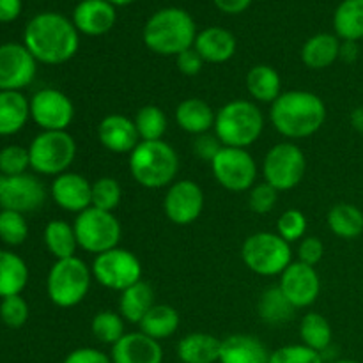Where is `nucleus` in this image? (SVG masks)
I'll return each instance as SVG.
<instances>
[{"mask_svg":"<svg viewBox=\"0 0 363 363\" xmlns=\"http://www.w3.org/2000/svg\"><path fill=\"white\" fill-rule=\"evenodd\" d=\"M92 269L80 257L59 259L53 262L46 279L50 301L60 308L80 305L87 298L92 284Z\"/></svg>","mask_w":363,"mask_h":363,"instance_id":"nucleus-6","label":"nucleus"},{"mask_svg":"<svg viewBox=\"0 0 363 363\" xmlns=\"http://www.w3.org/2000/svg\"><path fill=\"white\" fill-rule=\"evenodd\" d=\"M222 340L211 333L194 332L184 335L177 344L181 363H218Z\"/></svg>","mask_w":363,"mask_h":363,"instance_id":"nucleus-25","label":"nucleus"},{"mask_svg":"<svg viewBox=\"0 0 363 363\" xmlns=\"http://www.w3.org/2000/svg\"><path fill=\"white\" fill-rule=\"evenodd\" d=\"M91 332L101 344L113 346L126 335V321L117 312L101 311L92 318Z\"/></svg>","mask_w":363,"mask_h":363,"instance_id":"nucleus-38","label":"nucleus"},{"mask_svg":"<svg viewBox=\"0 0 363 363\" xmlns=\"http://www.w3.org/2000/svg\"><path fill=\"white\" fill-rule=\"evenodd\" d=\"M50 195L60 209L82 213L92 206V183L77 172H64L53 179Z\"/></svg>","mask_w":363,"mask_h":363,"instance_id":"nucleus-18","label":"nucleus"},{"mask_svg":"<svg viewBox=\"0 0 363 363\" xmlns=\"http://www.w3.org/2000/svg\"><path fill=\"white\" fill-rule=\"evenodd\" d=\"M222 147H223L222 142H220L218 137H216L215 133H211V131L195 137L194 151L195 155H197L201 160H204V162L211 163Z\"/></svg>","mask_w":363,"mask_h":363,"instance_id":"nucleus-47","label":"nucleus"},{"mask_svg":"<svg viewBox=\"0 0 363 363\" xmlns=\"http://www.w3.org/2000/svg\"><path fill=\"white\" fill-rule=\"evenodd\" d=\"M279 194L280 191L273 188L272 184L266 183V181L264 183H257L248 191V206L257 215H266V213L273 211V208L277 206Z\"/></svg>","mask_w":363,"mask_h":363,"instance_id":"nucleus-45","label":"nucleus"},{"mask_svg":"<svg viewBox=\"0 0 363 363\" xmlns=\"http://www.w3.org/2000/svg\"><path fill=\"white\" fill-rule=\"evenodd\" d=\"M300 337L303 346L325 354V351L332 346L333 332L325 315L319 312H308L300 323Z\"/></svg>","mask_w":363,"mask_h":363,"instance_id":"nucleus-36","label":"nucleus"},{"mask_svg":"<svg viewBox=\"0 0 363 363\" xmlns=\"http://www.w3.org/2000/svg\"><path fill=\"white\" fill-rule=\"evenodd\" d=\"M194 48L204 62L223 64L236 53L238 41L233 32L222 27H208L195 38Z\"/></svg>","mask_w":363,"mask_h":363,"instance_id":"nucleus-23","label":"nucleus"},{"mask_svg":"<svg viewBox=\"0 0 363 363\" xmlns=\"http://www.w3.org/2000/svg\"><path fill=\"white\" fill-rule=\"evenodd\" d=\"M133 123L137 126L140 142H155L163 140L169 128V119L165 112L156 105H145L137 110L133 117Z\"/></svg>","mask_w":363,"mask_h":363,"instance_id":"nucleus-37","label":"nucleus"},{"mask_svg":"<svg viewBox=\"0 0 363 363\" xmlns=\"http://www.w3.org/2000/svg\"><path fill=\"white\" fill-rule=\"evenodd\" d=\"M0 319L9 328H21L28 319V303L21 294L2 298L0 301Z\"/></svg>","mask_w":363,"mask_h":363,"instance_id":"nucleus-44","label":"nucleus"},{"mask_svg":"<svg viewBox=\"0 0 363 363\" xmlns=\"http://www.w3.org/2000/svg\"><path fill=\"white\" fill-rule=\"evenodd\" d=\"M110 358L112 363H163V347L145 333L130 332L113 344Z\"/></svg>","mask_w":363,"mask_h":363,"instance_id":"nucleus-20","label":"nucleus"},{"mask_svg":"<svg viewBox=\"0 0 363 363\" xmlns=\"http://www.w3.org/2000/svg\"><path fill=\"white\" fill-rule=\"evenodd\" d=\"M98 138L106 151L116 155H130L140 144L133 119L123 113H110L103 117L98 126Z\"/></svg>","mask_w":363,"mask_h":363,"instance_id":"nucleus-19","label":"nucleus"},{"mask_svg":"<svg viewBox=\"0 0 363 363\" xmlns=\"http://www.w3.org/2000/svg\"><path fill=\"white\" fill-rule=\"evenodd\" d=\"M28 101L30 119L41 128V131H67L69 124L73 123V101L59 89H41Z\"/></svg>","mask_w":363,"mask_h":363,"instance_id":"nucleus-13","label":"nucleus"},{"mask_svg":"<svg viewBox=\"0 0 363 363\" xmlns=\"http://www.w3.org/2000/svg\"><path fill=\"white\" fill-rule=\"evenodd\" d=\"M335 35L342 41L363 39V0H344L333 14Z\"/></svg>","mask_w":363,"mask_h":363,"instance_id":"nucleus-31","label":"nucleus"},{"mask_svg":"<svg viewBox=\"0 0 363 363\" xmlns=\"http://www.w3.org/2000/svg\"><path fill=\"white\" fill-rule=\"evenodd\" d=\"M358 57H360V46L357 41H342L340 43V53L339 59L344 60L347 64L357 62Z\"/></svg>","mask_w":363,"mask_h":363,"instance_id":"nucleus-52","label":"nucleus"},{"mask_svg":"<svg viewBox=\"0 0 363 363\" xmlns=\"http://www.w3.org/2000/svg\"><path fill=\"white\" fill-rule=\"evenodd\" d=\"M45 245L55 261L74 257L78 241L73 223L66 220H50L45 227Z\"/></svg>","mask_w":363,"mask_h":363,"instance_id":"nucleus-35","label":"nucleus"},{"mask_svg":"<svg viewBox=\"0 0 363 363\" xmlns=\"http://www.w3.org/2000/svg\"><path fill=\"white\" fill-rule=\"evenodd\" d=\"M325 257V243L318 236H305L298 245V261L308 266H318Z\"/></svg>","mask_w":363,"mask_h":363,"instance_id":"nucleus-46","label":"nucleus"},{"mask_svg":"<svg viewBox=\"0 0 363 363\" xmlns=\"http://www.w3.org/2000/svg\"><path fill=\"white\" fill-rule=\"evenodd\" d=\"M30 169L28 147L21 145H6L0 149V174L4 176H21Z\"/></svg>","mask_w":363,"mask_h":363,"instance_id":"nucleus-42","label":"nucleus"},{"mask_svg":"<svg viewBox=\"0 0 363 363\" xmlns=\"http://www.w3.org/2000/svg\"><path fill=\"white\" fill-rule=\"evenodd\" d=\"M277 234L287 243L301 241L307 234V216L300 209H287L277 220Z\"/></svg>","mask_w":363,"mask_h":363,"instance_id":"nucleus-41","label":"nucleus"},{"mask_svg":"<svg viewBox=\"0 0 363 363\" xmlns=\"http://www.w3.org/2000/svg\"><path fill=\"white\" fill-rule=\"evenodd\" d=\"M23 45L38 62L59 66L77 55L80 32L64 14L39 13L25 27Z\"/></svg>","mask_w":363,"mask_h":363,"instance_id":"nucleus-1","label":"nucleus"},{"mask_svg":"<svg viewBox=\"0 0 363 363\" xmlns=\"http://www.w3.org/2000/svg\"><path fill=\"white\" fill-rule=\"evenodd\" d=\"M62 363H112V358L96 347H78L71 351Z\"/></svg>","mask_w":363,"mask_h":363,"instance_id":"nucleus-48","label":"nucleus"},{"mask_svg":"<svg viewBox=\"0 0 363 363\" xmlns=\"http://www.w3.org/2000/svg\"><path fill=\"white\" fill-rule=\"evenodd\" d=\"M326 222L330 230L342 240H354L363 234V211L354 204H335L328 211Z\"/></svg>","mask_w":363,"mask_h":363,"instance_id":"nucleus-32","label":"nucleus"},{"mask_svg":"<svg viewBox=\"0 0 363 363\" xmlns=\"http://www.w3.org/2000/svg\"><path fill=\"white\" fill-rule=\"evenodd\" d=\"M211 170L220 186L234 194L250 191L257 179V163L248 149L223 145L211 162Z\"/></svg>","mask_w":363,"mask_h":363,"instance_id":"nucleus-12","label":"nucleus"},{"mask_svg":"<svg viewBox=\"0 0 363 363\" xmlns=\"http://www.w3.org/2000/svg\"><path fill=\"white\" fill-rule=\"evenodd\" d=\"M351 126H353L354 131H358V133L363 135V105L362 106H357V108L351 112Z\"/></svg>","mask_w":363,"mask_h":363,"instance_id":"nucleus-53","label":"nucleus"},{"mask_svg":"<svg viewBox=\"0 0 363 363\" xmlns=\"http://www.w3.org/2000/svg\"><path fill=\"white\" fill-rule=\"evenodd\" d=\"M38 60L20 43L0 45V91H20L34 82Z\"/></svg>","mask_w":363,"mask_h":363,"instance_id":"nucleus-16","label":"nucleus"},{"mask_svg":"<svg viewBox=\"0 0 363 363\" xmlns=\"http://www.w3.org/2000/svg\"><path fill=\"white\" fill-rule=\"evenodd\" d=\"M294 311H296L294 305L287 300V296L282 293L279 286L266 289L261 294V298H259L257 314L266 325H286V323L293 319Z\"/></svg>","mask_w":363,"mask_h":363,"instance_id":"nucleus-34","label":"nucleus"},{"mask_svg":"<svg viewBox=\"0 0 363 363\" xmlns=\"http://www.w3.org/2000/svg\"><path fill=\"white\" fill-rule=\"evenodd\" d=\"M241 259L255 275L280 277L293 262V248L277 233H255L241 245Z\"/></svg>","mask_w":363,"mask_h":363,"instance_id":"nucleus-7","label":"nucleus"},{"mask_svg":"<svg viewBox=\"0 0 363 363\" xmlns=\"http://www.w3.org/2000/svg\"><path fill=\"white\" fill-rule=\"evenodd\" d=\"M279 287L294 308H307L314 305L321 294V279L314 266L293 261L280 275Z\"/></svg>","mask_w":363,"mask_h":363,"instance_id":"nucleus-17","label":"nucleus"},{"mask_svg":"<svg viewBox=\"0 0 363 363\" xmlns=\"http://www.w3.org/2000/svg\"><path fill=\"white\" fill-rule=\"evenodd\" d=\"M340 39L335 34H315L305 41L301 48V60L311 69H326L339 60Z\"/></svg>","mask_w":363,"mask_h":363,"instance_id":"nucleus-27","label":"nucleus"},{"mask_svg":"<svg viewBox=\"0 0 363 363\" xmlns=\"http://www.w3.org/2000/svg\"><path fill=\"white\" fill-rule=\"evenodd\" d=\"M91 269L99 286L119 293L142 280L140 259L119 247L96 255Z\"/></svg>","mask_w":363,"mask_h":363,"instance_id":"nucleus-11","label":"nucleus"},{"mask_svg":"<svg viewBox=\"0 0 363 363\" xmlns=\"http://www.w3.org/2000/svg\"><path fill=\"white\" fill-rule=\"evenodd\" d=\"M269 123L289 140L308 138L326 123V105L315 92L286 91L272 103Z\"/></svg>","mask_w":363,"mask_h":363,"instance_id":"nucleus-2","label":"nucleus"},{"mask_svg":"<svg viewBox=\"0 0 363 363\" xmlns=\"http://www.w3.org/2000/svg\"><path fill=\"white\" fill-rule=\"evenodd\" d=\"M197 34L194 18L186 11L179 7H167L145 21L142 39L156 55L177 57L184 50L194 48Z\"/></svg>","mask_w":363,"mask_h":363,"instance_id":"nucleus-3","label":"nucleus"},{"mask_svg":"<svg viewBox=\"0 0 363 363\" xmlns=\"http://www.w3.org/2000/svg\"><path fill=\"white\" fill-rule=\"evenodd\" d=\"M332 363H360V362L351 360V358H342V360H335V362H332Z\"/></svg>","mask_w":363,"mask_h":363,"instance_id":"nucleus-55","label":"nucleus"},{"mask_svg":"<svg viewBox=\"0 0 363 363\" xmlns=\"http://www.w3.org/2000/svg\"><path fill=\"white\" fill-rule=\"evenodd\" d=\"M264 131V113L250 99H234L216 112L213 133L225 147L248 149Z\"/></svg>","mask_w":363,"mask_h":363,"instance_id":"nucleus-5","label":"nucleus"},{"mask_svg":"<svg viewBox=\"0 0 363 363\" xmlns=\"http://www.w3.org/2000/svg\"><path fill=\"white\" fill-rule=\"evenodd\" d=\"M121 199L123 188L116 177L105 176L92 181V208L113 213V209L121 204Z\"/></svg>","mask_w":363,"mask_h":363,"instance_id":"nucleus-39","label":"nucleus"},{"mask_svg":"<svg viewBox=\"0 0 363 363\" xmlns=\"http://www.w3.org/2000/svg\"><path fill=\"white\" fill-rule=\"evenodd\" d=\"M155 305V289L151 287V284L140 280L121 293L119 314L126 323L140 325L142 319Z\"/></svg>","mask_w":363,"mask_h":363,"instance_id":"nucleus-29","label":"nucleus"},{"mask_svg":"<svg viewBox=\"0 0 363 363\" xmlns=\"http://www.w3.org/2000/svg\"><path fill=\"white\" fill-rule=\"evenodd\" d=\"M27 262L14 252L0 250V298L21 294V291L27 287Z\"/></svg>","mask_w":363,"mask_h":363,"instance_id":"nucleus-30","label":"nucleus"},{"mask_svg":"<svg viewBox=\"0 0 363 363\" xmlns=\"http://www.w3.org/2000/svg\"><path fill=\"white\" fill-rule=\"evenodd\" d=\"M128 163L131 177L147 190L169 188L179 172V155L165 140L140 142Z\"/></svg>","mask_w":363,"mask_h":363,"instance_id":"nucleus-4","label":"nucleus"},{"mask_svg":"<svg viewBox=\"0 0 363 363\" xmlns=\"http://www.w3.org/2000/svg\"><path fill=\"white\" fill-rule=\"evenodd\" d=\"M28 236V225L25 215L18 211L2 209L0 211V240L9 247L23 245Z\"/></svg>","mask_w":363,"mask_h":363,"instance_id":"nucleus-40","label":"nucleus"},{"mask_svg":"<svg viewBox=\"0 0 363 363\" xmlns=\"http://www.w3.org/2000/svg\"><path fill=\"white\" fill-rule=\"evenodd\" d=\"M165 216L176 225H190L204 211V191L195 181H174L163 197Z\"/></svg>","mask_w":363,"mask_h":363,"instance_id":"nucleus-15","label":"nucleus"},{"mask_svg":"<svg viewBox=\"0 0 363 363\" xmlns=\"http://www.w3.org/2000/svg\"><path fill=\"white\" fill-rule=\"evenodd\" d=\"M21 13V0H0V23H11Z\"/></svg>","mask_w":363,"mask_h":363,"instance_id":"nucleus-50","label":"nucleus"},{"mask_svg":"<svg viewBox=\"0 0 363 363\" xmlns=\"http://www.w3.org/2000/svg\"><path fill=\"white\" fill-rule=\"evenodd\" d=\"M215 6L218 7L222 13L227 14H240L250 7L252 0H213Z\"/></svg>","mask_w":363,"mask_h":363,"instance_id":"nucleus-51","label":"nucleus"},{"mask_svg":"<svg viewBox=\"0 0 363 363\" xmlns=\"http://www.w3.org/2000/svg\"><path fill=\"white\" fill-rule=\"evenodd\" d=\"M307 170V158L294 142L275 144L262 160V176L279 191H289L301 183Z\"/></svg>","mask_w":363,"mask_h":363,"instance_id":"nucleus-10","label":"nucleus"},{"mask_svg":"<svg viewBox=\"0 0 363 363\" xmlns=\"http://www.w3.org/2000/svg\"><path fill=\"white\" fill-rule=\"evenodd\" d=\"M46 201V188L32 174L4 176L0 174V208L21 215L35 211Z\"/></svg>","mask_w":363,"mask_h":363,"instance_id":"nucleus-14","label":"nucleus"},{"mask_svg":"<svg viewBox=\"0 0 363 363\" xmlns=\"http://www.w3.org/2000/svg\"><path fill=\"white\" fill-rule=\"evenodd\" d=\"M176 66L177 69L181 71L186 77H195L202 71V66H204V60L202 57L195 52V48L184 50L183 53L176 57Z\"/></svg>","mask_w":363,"mask_h":363,"instance_id":"nucleus-49","label":"nucleus"},{"mask_svg":"<svg viewBox=\"0 0 363 363\" xmlns=\"http://www.w3.org/2000/svg\"><path fill=\"white\" fill-rule=\"evenodd\" d=\"M247 91L252 101L272 105L282 94V78L275 67L268 64H257L247 73Z\"/></svg>","mask_w":363,"mask_h":363,"instance_id":"nucleus-28","label":"nucleus"},{"mask_svg":"<svg viewBox=\"0 0 363 363\" xmlns=\"http://www.w3.org/2000/svg\"><path fill=\"white\" fill-rule=\"evenodd\" d=\"M73 227L78 248L94 255L119 247L121 236H123V227L117 216L110 211L92 208V206L78 213Z\"/></svg>","mask_w":363,"mask_h":363,"instance_id":"nucleus-9","label":"nucleus"},{"mask_svg":"<svg viewBox=\"0 0 363 363\" xmlns=\"http://www.w3.org/2000/svg\"><path fill=\"white\" fill-rule=\"evenodd\" d=\"M269 363H325V357L303 344H289L273 351Z\"/></svg>","mask_w":363,"mask_h":363,"instance_id":"nucleus-43","label":"nucleus"},{"mask_svg":"<svg viewBox=\"0 0 363 363\" xmlns=\"http://www.w3.org/2000/svg\"><path fill=\"white\" fill-rule=\"evenodd\" d=\"M116 7L106 0H82L73 11V23L80 34L103 35L116 25Z\"/></svg>","mask_w":363,"mask_h":363,"instance_id":"nucleus-21","label":"nucleus"},{"mask_svg":"<svg viewBox=\"0 0 363 363\" xmlns=\"http://www.w3.org/2000/svg\"><path fill=\"white\" fill-rule=\"evenodd\" d=\"M106 2H110L113 7H116V6H128V4H133L135 0H106Z\"/></svg>","mask_w":363,"mask_h":363,"instance_id":"nucleus-54","label":"nucleus"},{"mask_svg":"<svg viewBox=\"0 0 363 363\" xmlns=\"http://www.w3.org/2000/svg\"><path fill=\"white\" fill-rule=\"evenodd\" d=\"M30 119V101L20 91H0V137L21 131Z\"/></svg>","mask_w":363,"mask_h":363,"instance_id":"nucleus-26","label":"nucleus"},{"mask_svg":"<svg viewBox=\"0 0 363 363\" xmlns=\"http://www.w3.org/2000/svg\"><path fill=\"white\" fill-rule=\"evenodd\" d=\"M179 312L170 305L156 303L151 311L145 314V318L140 321V332L149 335L155 340H163L172 337L179 328Z\"/></svg>","mask_w":363,"mask_h":363,"instance_id":"nucleus-33","label":"nucleus"},{"mask_svg":"<svg viewBox=\"0 0 363 363\" xmlns=\"http://www.w3.org/2000/svg\"><path fill=\"white\" fill-rule=\"evenodd\" d=\"M176 123L186 133L204 135L215 128L216 112L211 108L208 101L201 98H186L177 105L176 108Z\"/></svg>","mask_w":363,"mask_h":363,"instance_id":"nucleus-24","label":"nucleus"},{"mask_svg":"<svg viewBox=\"0 0 363 363\" xmlns=\"http://www.w3.org/2000/svg\"><path fill=\"white\" fill-rule=\"evenodd\" d=\"M30 169L43 176L67 172L77 158V142L67 131H41L28 145Z\"/></svg>","mask_w":363,"mask_h":363,"instance_id":"nucleus-8","label":"nucleus"},{"mask_svg":"<svg viewBox=\"0 0 363 363\" xmlns=\"http://www.w3.org/2000/svg\"><path fill=\"white\" fill-rule=\"evenodd\" d=\"M272 353L261 339L236 333L222 340L218 363H269Z\"/></svg>","mask_w":363,"mask_h":363,"instance_id":"nucleus-22","label":"nucleus"}]
</instances>
